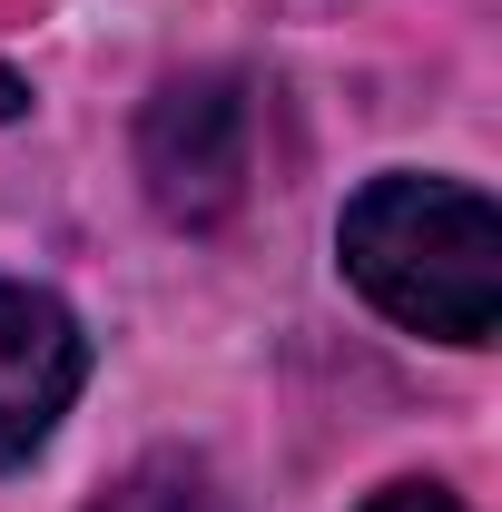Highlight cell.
Wrapping results in <instances>:
<instances>
[{
	"label": "cell",
	"mask_w": 502,
	"mask_h": 512,
	"mask_svg": "<svg viewBox=\"0 0 502 512\" xmlns=\"http://www.w3.org/2000/svg\"><path fill=\"white\" fill-rule=\"evenodd\" d=\"M89 375V335L60 296L40 286H0V473L50 444V424L69 414V394Z\"/></svg>",
	"instance_id": "3"
},
{
	"label": "cell",
	"mask_w": 502,
	"mask_h": 512,
	"mask_svg": "<svg viewBox=\"0 0 502 512\" xmlns=\"http://www.w3.org/2000/svg\"><path fill=\"white\" fill-rule=\"evenodd\" d=\"M345 276L365 306L443 345H493L502 325V217L453 178H375L345 207Z\"/></svg>",
	"instance_id": "1"
},
{
	"label": "cell",
	"mask_w": 502,
	"mask_h": 512,
	"mask_svg": "<svg viewBox=\"0 0 502 512\" xmlns=\"http://www.w3.org/2000/svg\"><path fill=\"white\" fill-rule=\"evenodd\" d=\"M10 109H20V79H10V69H0V119H10Z\"/></svg>",
	"instance_id": "6"
},
{
	"label": "cell",
	"mask_w": 502,
	"mask_h": 512,
	"mask_svg": "<svg viewBox=\"0 0 502 512\" xmlns=\"http://www.w3.org/2000/svg\"><path fill=\"white\" fill-rule=\"evenodd\" d=\"M89 512H237V503L217 493V473H207L197 453H148V463H128Z\"/></svg>",
	"instance_id": "4"
},
{
	"label": "cell",
	"mask_w": 502,
	"mask_h": 512,
	"mask_svg": "<svg viewBox=\"0 0 502 512\" xmlns=\"http://www.w3.org/2000/svg\"><path fill=\"white\" fill-rule=\"evenodd\" d=\"M138 178L158 197V217H178V227L237 217V197L256 178V89L237 69L168 79L138 119Z\"/></svg>",
	"instance_id": "2"
},
{
	"label": "cell",
	"mask_w": 502,
	"mask_h": 512,
	"mask_svg": "<svg viewBox=\"0 0 502 512\" xmlns=\"http://www.w3.org/2000/svg\"><path fill=\"white\" fill-rule=\"evenodd\" d=\"M365 512H463L453 493H434V483H394V493H375Z\"/></svg>",
	"instance_id": "5"
}]
</instances>
